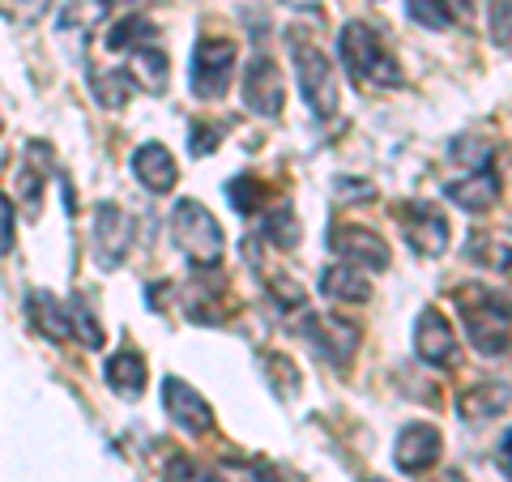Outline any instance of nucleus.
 Wrapping results in <instances>:
<instances>
[{"label":"nucleus","instance_id":"f257e3e1","mask_svg":"<svg viewBox=\"0 0 512 482\" xmlns=\"http://www.w3.org/2000/svg\"><path fill=\"white\" fill-rule=\"evenodd\" d=\"M338 56L342 64L350 69L355 82H367V86H402V69H397V60L389 56V47L384 39L376 35L372 26L363 22H346L342 35H338Z\"/></svg>","mask_w":512,"mask_h":482},{"label":"nucleus","instance_id":"f03ea898","mask_svg":"<svg viewBox=\"0 0 512 482\" xmlns=\"http://www.w3.org/2000/svg\"><path fill=\"white\" fill-rule=\"evenodd\" d=\"M457 303H461V325H466V337L474 342L478 355L504 359L508 355V308H504V299H495V291H487V286H461Z\"/></svg>","mask_w":512,"mask_h":482},{"label":"nucleus","instance_id":"7ed1b4c3","mask_svg":"<svg viewBox=\"0 0 512 482\" xmlns=\"http://www.w3.org/2000/svg\"><path fill=\"white\" fill-rule=\"evenodd\" d=\"M171 235L180 252L188 256L197 269H218L222 265V252H227V235H222L218 218L205 210L201 201H180L171 214Z\"/></svg>","mask_w":512,"mask_h":482},{"label":"nucleus","instance_id":"20e7f679","mask_svg":"<svg viewBox=\"0 0 512 482\" xmlns=\"http://www.w3.org/2000/svg\"><path fill=\"white\" fill-rule=\"evenodd\" d=\"M291 64H295V82H299V94L308 111L316 120H329L338 111V77H333V64L320 47L295 39L291 43Z\"/></svg>","mask_w":512,"mask_h":482},{"label":"nucleus","instance_id":"39448f33","mask_svg":"<svg viewBox=\"0 0 512 482\" xmlns=\"http://www.w3.org/2000/svg\"><path fill=\"white\" fill-rule=\"evenodd\" d=\"M231 77H235V43L222 35H201L197 47H192V69H188L192 94L214 103L231 90Z\"/></svg>","mask_w":512,"mask_h":482},{"label":"nucleus","instance_id":"423d86ee","mask_svg":"<svg viewBox=\"0 0 512 482\" xmlns=\"http://www.w3.org/2000/svg\"><path fill=\"white\" fill-rule=\"evenodd\" d=\"M397 222H402L406 244L419 256H444L448 252V239H453V231H448V218H444V210H436V205L402 201V205H397Z\"/></svg>","mask_w":512,"mask_h":482},{"label":"nucleus","instance_id":"0eeeda50","mask_svg":"<svg viewBox=\"0 0 512 482\" xmlns=\"http://www.w3.org/2000/svg\"><path fill=\"white\" fill-rule=\"evenodd\" d=\"M329 248L338 261L346 265H355V269H389V244L376 235V231H367L359 227V222H338V227L329 231Z\"/></svg>","mask_w":512,"mask_h":482},{"label":"nucleus","instance_id":"6e6552de","mask_svg":"<svg viewBox=\"0 0 512 482\" xmlns=\"http://www.w3.org/2000/svg\"><path fill=\"white\" fill-rule=\"evenodd\" d=\"M444 453V436L431 423H406L393 440V465L402 474H427Z\"/></svg>","mask_w":512,"mask_h":482},{"label":"nucleus","instance_id":"1a4fd4ad","mask_svg":"<svg viewBox=\"0 0 512 482\" xmlns=\"http://www.w3.org/2000/svg\"><path fill=\"white\" fill-rule=\"evenodd\" d=\"M128 244H133V222H128L120 205L103 201L99 210H94V239H90L99 269H116L128 256Z\"/></svg>","mask_w":512,"mask_h":482},{"label":"nucleus","instance_id":"9d476101","mask_svg":"<svg viewBox=\"0 0 512 482\" xmlns=\"http://www.w3.org/2000/svg\"><path fill=\"white\" fill-rule=\"evenodd\" d=\"M163 410H167V419L188 431V436H205V431H214V410H210V401H205L192 384H184L180 376H167L163 380Z\"/></svg>","mask_w":512,"mask_h":482},{"label":"nucleus","instance_id":"9b49d317","mask_svg":"<svg viewBox=\"0 0 512 482\" xmlns=\"http://www.w3.org/2000/svg\"><path fill=\"white\" fill-rule=\"evenodd\" d=\"M303 333L312 337V346H316V355L320 359H329L333 367H350V359H355V350H359V325H350V320L342 316H308L303 320Z\"/></svg>","mask_w":512,"mask_h":482},{"label":"nucleus","instance_id":"f8f14e48","mask_svg":"<svg viewBox=\"0 0 512 482\" xmlns=\"http://www.w3.org/2000/svg\"><path fill=\"white\" fill-rule=\"evenodd\" d=\"M244 103L256 116L274 120L282 116V103H286V82H282V69L269 56H252V64L244 69Z\"/></svg>","mask_w":512,"mask_h":482},{"label":"nucleus","instance_id":"ddd939ff","mask_svg":"<svg viewBox=\"0 0 512 482\" xmlns=\"http://www.w3.org/2000/svg\"><path fill=\"white\" fill-rule=\"evenodd\" d=\"M414 355H419L427 367H453V359H457V333L444 320L440 308H423L419 320H414Z\"/></svg>","mask_w":512,"mask_h":482},{"label":"nucleus","instance_id":"4468645a","mask_svg":"<svg viewBox=\"0 0 512 482\" xmlns=\"http://www.w3.org/2000/svg\"><path fill=\"white\" fill-rule=\"evenodd\" d=\"M133 175L141 188H150L154 197H163L180 184V167H175V154L163 146V141H146V146H137L133 154Z\"/></svg>","mask_w":512,"mask_h":482},{"label":"nucleus","instance_id":"2eb2a0df","mask_svg":"<svg viewBox=\"0 0 512 482\" xmlns=\"http://www.w3.org/2000/svg\"><path fill=\"white\" fill-rule=\"evenodd\" d=\"M444 197L453 205H461V210H470V214H483V210H491V205L500 201V171H495L491 163L474 167L470 175H461V180L448 184Z\"/></svg>","mask_w":512,"mask_h":482},{"label":"nucleus","instance_id":"dca6fc26","mask_svg":"<svg viewBox=\"0 0 512 482\" xmlns=\"http://www.w3.org/2000/svg\"><path fill=\"white\" fill-rule=\"evenodd\" d=\"M47 180H52V150H47L43 141H26V158L18 167V192L26 201V214H39Z\"/></svg>","mask_w":512,"mask_h":482},{"label":"nucleus","instance_id":"f3484780","mask_svg":"<svg viewBox=\"0 0 512 482\" xmlns=\"http://www.w3.org/2000/svg\"><path fill=\"white\" fill-rule=\"evenodd\" d=\"M128 77H133V86L137 90H146V94H163L167 82H171V60L163 47H154V43H141L133 47V60H128Z\"/></svg>","mask_w":512,"mask_h":482},{"label":"nucleus","instance_id":"a211bd4d","mask_svg":"<svg viewBox=\"0 0 512 482\" xmlns=\"http://www.w3.org/2000/svg\"><path fill=\"white\" fill-rule=\"evenodd\" d=\"M107 384H111V393H120L124 401H137L141 393H146V384H150L146 359H141L137 350H120V355H111L107 359Z\"/></svg>","mask_w":512,"mask_h":482},{"label":"nucleus","instance_id":"6ab92c4d","mask_svg":"<svg viewBox=\"0 0 512 482\" xmlns=\"http://www.w3.org/2000/svg\"><path fill=\"white\" fill-rule=\"evenodd\" d=\"M320 295L333 299V303H363L372 299V282L363 278V269L355 265H325L320 269Z\"/></svg>","mask_w":512,"mask_h":482},{"label":"nucleus","instance_id":"aec40b11","mask_svg":"<svg viewBox=\"0 0 512 482\" xmlns=\"http://www.w3.org/2000/svg\"><path fill=\"white\" fill-rule=\"evenodd\" d=\"M26 316L47 342H69L73 337L69 333V312H64V303L52 291H30L26 295Z\"/></svg>","mask_w":512,"mask_h":482},{"label":"nucleus","instance_id":"412c9836","mask_svg":"<svg viewBox=\"0 0 512 482\" xmlns=\"http://www.w3.org/2000/svg\"><path fill=\"white\" fill-rule=\"evenodd\" d=\"M69 333L82 342L86 350H103V342H107V333H103V325H99V316L90 312V303H86V295H73L69 299Z\"/></svg>","mask_w":512,"mask_h":482},{"label":"nucleus","instance_id":"4be33fe9","mask_svg":"<svg viewBox=\"0 0 512 482\" xmlns=\"http://www.w3.org/2000/svg\"><path fill=\"white\" fill-rule=\"evenodd\" d=\"M90 90L107 111H116V107H128V99H133L137 86H133V77H128L124 69H111V73H90Z\"/></svg>","mask_w":512,"mask_h":482},{"label":"nucleus","instance_id":"5701e85b","mask_svg":"<svg viewBox=\"0 0 512 482\" xmlns=\"http://www.w3.org/2000/svg\"><path fill=\"white\" fill-rule=\"evenodd\" d=\"M107 5L111 0H64L60 9V30H77V26H99L107 18Z\"/></svg>","mask_w":512,"mask_h":482},{"label":"nucleus","instance_id":"b1692460","mask_svg":"<svg viewBox=\"0 0 512 482\" xmlns=\"http://www.w3.org/2000/svg\"><path fill=\"white\" fill-rule=\"evenodd\" d=\"M504 401H508V389L500 384H483V389H474L461 397V414H470V419H491V414H504Z\"/></svg>","mask_w":512,"mask_h":482},{"label":"nucleus","instance_id":"393cba45","mask_svg":"<svg viewBox=\"0 0 512 482\" xmlns=\"http://www.w3.org/2000/svg\"><path fill=\"white\" fill-rule=\"evenodd\" d=\"M299 218L291 214V205H274L265 214V239H274L278 248H299Z\"/></svg>","mask_w":512,"mask_h":482},{"label":"nucleus","instance_id":"a878e982","mask_svg":"<svg viewBox=\"0 0 512 482\" xmlns=\"http://www.w3.org/2000/svg\"><path fill=\"white\" fill-rule=\"evenodd\" d=\"M150 35H154L150 18H124V22H116V26H111L107 47H111V52H133V47L150 43Z\"/></svg>","mask_w":512,"mask_h":482},{"label":"nucleus","instance_id":"bb28decb","mask_svg":"<svg viewBox=\"0 0 512 482\" xmlns=\"http://www.w3.org/2000/svg\"><path fill=\"white\" fill-rule=\"evenodd\" d=\"M265 380L274 384V393L282 397V401H291V397H299V372H295V363L291 359H282V355H265Z\"/></svg>","mask_w":512,"mask_h":482},{"label":"nucleus","instance_id":"cd10ccee","mask_svg":"<svg viewBox=\"0 0 512 482\" xmlns=\"http://www.w3.org/2000/svg\"><path fill=\"white\" fill-rule=\"evenodd\" d=\"M269 299L278 303V312H303L308 308V295L295 278H282V273H269Z\"/></svg>","mask_w":512,"mask_h":482},{"label":"nucleus","instance_id":"c85d7f7f","mask_svg":"<svg viewBox=\"0 0 512 482\" xmlns=\"http://www.w3.org/2000/svg\"><path fill=\"white\" fill-rule=\"evenodd\" d=\"M227 201L235 205L239 214L261 210V184H256V175H231L227 180Z\"/></svg>","mask_w":512,"mask_h":482},{"label":"nucleus","instance_id":"c756f323","mask_svg":"<svg viewBox=\"0 0 512 482\" xmlns=\"http://www.w3.org/2000/svg\"><path fill=\"white\" fill-rule=\"evenodd\" d=\"M47 9H52V0H0V13L13 26H35Z\"/></svg>","mask_w":512,"mask_h":482},{"label":"nucleus","instance_id":"7c9ffc66","mask_svg":"<svg viewBox=\"0 0 512 482\" xmlns=\"http://www.w3.org/2000/svg\"><path fill=\"white\" fill-rule=\"evenodd\" d=\"M167 482H218L214 470H205L201 461H192V457H171L167 461V470H163Z\"/></svg>","mask_w":512,"mask_h":482},{"label":"nucleus","instance_id":"2f4dec72","mask_svg":"<svg viewBox=\"0 0 512 482\" xmlns=\"http://www.w3.org/2000/svg\"><path fill=\"white\" fill-rule=\"evenodd\" d=\"M406 13H410V18L419 22V26H427V30H448V26H453L440 0H406Z\"/></svg>","mask_w":512,"mask_h":482},{"label":"nucleus","instance_id":"473e14b6","mask_svg":"<svg viewBox=\"0 0 512 482\" xmlns=\"http://www.w3.org/2000/svg\"><path fill=\"white\" fill-rule=\"evenodd\" d=\"M188 150L197 154V158H205V154H214L218 150V141H222V124H205V120H192L188 124Z\"/></svg>","mask_w":512,"mask_h":482},{"label":"nucleus","instance_id":"72a5a7b5","mask_svg":"<svg viewBox=\"0 0 512 482\" xmlns=\"http://www.w3.org/2000/svg\"><path fill=\"white\" fill-rule=\"evenodd\" d=\"M231 474L235 482H286L274 465H265V461H244V465H231Z\"/></svg>","mask_w":512,"mask_h":482},{"label":"nucleus","instance_id":"f704fd0d","mask_svg":"<svg viewBox=\"0 0 512 482\" xmlns=\"http://www.w3.org/2000/svg\"><path fill=\"white\" fill-rule=\"evenodd\" d=\"M13 231H18V214H13V201L5 197V192H0V256H9Z\"/></svg>","mask_w":512,"mask_h":482},{"label":"nucleus","instance_id":"c9c22d12","mask_svg":"<svg viewBox=\"0 0 512 482\" xmlns=\"http://www.w3.org/2000/svg\"><path fill=\"white\" fill-rule=\"evenodd\" d=\"M491 39L500 52H508V0H495L491 5Z\"/></svg>","mask_w":512,"mask_h":482},{"label":"nucleus","instance_id":"e433bc0d","mask_svg":"<svg viewBox=\"0 0 512 482\" xmlns=\"http://www.w3.org/2000/svg\"><path fill=\"white\" fill-rule=\"evenodd\" d=\"M512 470H508V436L500 440V478H508Z\"/></svg>","mask_w":512,"mask_h":482},{"label":"nucleus","instance_id":"4c0bfd02","mask_svg":"<svg viewBox=\"0 0 512 482\" xmlns=\"http://www.w3.org/2000/svg\"><path fill=\"white\" fill-rule=\"evenodd\" d=\"M282 5H291V9H320L325 0H282Z\"/></svg>","mask_w":512,"mask_h":482},{"label":"nucleus","instance_id":"58836bf2","mask_svg":"<svg viewBox=\"0 0 512 482\" xmlns=\"http://www.w3.org/2000/svg\"><path fill=\"white\" fill-rule=\"evenodd\" d=\"M440 482H461V474H444V478H440Z\"/></svg>","mask_w":512,"mask_h":482},{"label":"nucleus","instance_id":"ea45409f","mask_svg":"<svg viewBox=\"0 0 512 482\" xmlns=\"http://www.w3.org/2000/svg\"><path fill=\"white\" fill-rule=\"evenodd\" d=\"M359 482H384V478H359Z\"/></svg>","mask_w":512,"mask_h":482}]
</instances>
